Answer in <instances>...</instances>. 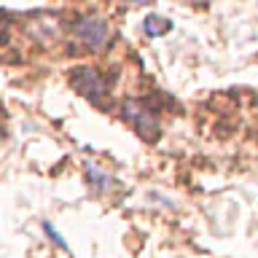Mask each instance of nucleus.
Listing matches in <instances>:
<instances>
[{"instance_id":"obj_1","label":"nucleus","mask_w":258,"mask_h":258,"mask_svg":"<svg viewBox=\"0 0 258 258\" xmlns=\"http://www.w3.org/2000/svg\"><path fill=\"white\" fill-rule=\"evenodd\" d=\"M124 118L129 121V124H132L137 132H140L145 140H156L159 137V116L156 113L151 110V105L148 102H124Z\"/></svg>"},{"instance_id":"obj_2","label":"nucleus","mask_w":258,"mask_h":258,"mask_svg":"<svg viewBox=\"0 0 258 258\" xmlns=\"http://www.w3.org/2000/svg\"><path fill=\"white\" fill-rule=\"evenodd\" d=\"M70 84L78 89L81 94H86V100L100 102V97L108 92V81H105L94 68H76L70 73Z\"/></svg>"},{"instance_id":"obj_3","label":"nucleus","mask_w":258,"mask_h":258,"mask_svg":"<svg viewBox=\"0 0 258 258\" xmlns=\"http://www.w3.org/2000/svg\"><path fill=\"white\" fill-rule=\"evenodd\" d=\"M76 38L89 48H102L110 38V27L100 16H86V19L76 22Z\"/></svg>"},{"instance_id":"obj_4","label":"nucleus","mask_w":258,"mask_h":258,"mask_svg":"<svg viewBox=\"0 0 258 258\" xmlns=\"http://www.w3.org/2000/svg\"><path fill=\"white\" fill-rule=\"evenodd\" d=\"M169 27H172V22H167L164 16H148L143 24V30L148 35H164V32H169Z\"/></svg>"},{"instance_id":"obj_5","label":"nucleus","mask_w":258,"mask_h":258,"mask_svg":"<svg viewBox=\"0 0 258 258\" xmlns=\"http://www.w3.org/2000/svg\"><path fill=\"white\" fill-rule=\"evenodd\" d=\"M86 175H89V180H92L94 185H100V188H102V185H108V183H110V177H108V175H102L100 169H97V167H92V164L86 167Z\"/></svg>"},{"instance_id":"obj_6","label":"nucleus","mask_w":258,"mask_h":258,"mask_svg":"<svg viewBox=\"0 0 258 258\" xmlns=\"http://www.w3.org/2000/svg\"><path fill=\"white\" fill-rule=\"evenodd\" d=\"M43 229H46L48 234H51V239H54V242H56V245H59V247H68V245H64V239L59 237V234H56V229H54V226H51V223H48V221L43 223Z\"/></svg>"}]
</instances>
